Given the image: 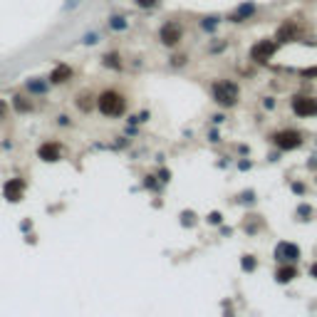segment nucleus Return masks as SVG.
I'll return each mask as SVG.
<instances>
[{
    "label": "nucleus",
    "mask_w": 317,
    "mask_h": 317,
    "mask_svg": "<svg viewBox=\"0 0 317 317\" xmlns=\"http://www.w3.org/2000/svg\"><path fill=\"white\" fill-rule=\"evenodd\" d=\"M307 168H317V156H310V161H307Z\"/></svg>",
    "instance_id": "obj_28"
},
{
    "label": "nucleus",
    "mask_w": 317,
    "mask_h": 317,
    "mask_svg": "<svg viewBox=\"0 0 317 317\" xmlns=\"http://www.w3.org/2000/svg\"><path fill=\"white\" fill-rule=\"evenodd\" d=\"M258 13V5L253 3V0H248V3H241L233 13H230V22H245V20H250L253 15Z\"/></svg>",
    "instance_id": "obj_10"
},
{
    "label": "nucleus",
    "mask_w": 317,
    "mask_h": 317,
    "mask_svg": "<svg viewBox=\"0 0 317 317\" xmlns=\"http://www.w3.org/2000/svg\"><path fill=\"white\" fill-rule=\"evenodd\" d=\"M290 109L300 119H315L317 117V97L315 94H293Z\"/></svg>",
    "instance_id": "obj_3"
},
{
    "label": "nucleus",
    "mask_w": 317,
    "mask_h": 317,
    "mask_svg": "<svg viewBox=\"0 0 317 317\" xmlns=\"http://www.w3.org/2000/svg\"><path fill=\"white\" fill-rule=\"evenodd\" d=\"M38 154H40V159H45V161H57L62 156V149H60V144H55V141H47V144L40 147Z\"/></svg>",
    "instance_id": "obj_12"
},
{
    "label": "nucleus",
    "mask_w": 317,
    "mask_h": 317,
    "mask_svg": "<svg viewBox=\"0 0 317 317\" xmlns=\"http://www.w3.org/2000/svg\"><path fill=\"white\" fill-rule=\"evenodd\" d=\"M238 201L241 204H255V191H243L241 196H238Z\"/></svg>",
    "instance_id": "obj_17"
},
{
    "label": "nucleus",
    "mask_w": 317,
    "mask_h": 317,
    "mask_svg": "<svg viewBox=\"0 0 317 317\" xmlns=\"http://www.w3.org/2000/svg\"><path fill=\"white\" fill-rule=\"evenodd\" d=\"M70 77H72V70H70L67 65H60V67H55V70H52L50 79H52V82L57 84V82H67Z\"/></svg>",
    "instance_id": "obj_13"
},
{
    "label": "nucleus",
    "mask_w": 317,
    "mask_h": 317,
    "mask_svg": "<svg viewBox=\"0 0 317 317\" xmlns=\"http://www.w3.org/2000/svg\"><path fill=\"white\" fill-rule=\"evenodd\" d=\"M97 107L104 117H119L127 109V102H124V94H119L117 90H107L97 97Z\"/></svg>",
    "instance_id": "obj_1"
},
{
    "label": "nucleus",
    "mask_w": 317,
    "mask_h": 317,
    "mask_svg": "<svg viewBox=\"0 0 317 317\" xmlns=\"http://www.w3.org/2000/svg\"><path fill=\"white\" fill-rule=\"evenodd\" d=\"M15 107H18L20 112H27V109H30V102H27L25 97H15Z\"/></svg>",
    "instance_id": "obj_19"
},
{
    "label": "nucleus",
    "mask_w": 317,
    "mask_h": 317,
    "mask_svg": "<svg viewBox=\"0 0 317 317\" xmlns=\"http://www.w3.org/2000/svg\"><path fill=\"white\" fill-rule=\"evenodd\" d=\"M3 193H5L8 201H20L22 193H25V184H22L20 179H10V181L5 184V188H3Z\"/></svg>",
    "instance_id": "obj_11"
},
{
    "label": "nucleus",
    "mask_w": 317,
    "mask_h": 317,
    "mask_svg": "<svg viewBox=\"0 0 317 317\" xmlns=\"http://www.w3.org/2000/svg\"><path fill=\"white\" fill-rule=\"evenodd\" d=\"M107 65H109V67H119V65H122V57L107 55Z\"/></svg>",
    "instance_id": "obj_20"
},
{
    "label": "nucleus",
    "mask_w": 317,
    "mask_h": 317,
    "mask_svg": "<svg viewBox=\"0 0 317 317\" xmlns=\"http://www.w3.org/2000/svg\"><path fill=\"white\" fill-rule=\"evenodd\" d=\"M278 50H280L278 40L275 38H263L250 47V60H253L255 65H268L273 57L278 55Z\"/></svg>",
    "instance_id": "obj_4"
},
{
    "label": "nucleus",
    "mask_w": 317,
    "mask_h": 317,
    "mask_svg": "<svg viewBox=\"0 0 317 317\" xmlns=\"http://www.w3.org/2000/svg\"><path fill=\"white\" fill-rule=\"evenodd\" d=\"M300 270L295 263H280L278 270H275V282L278 285H290L293 280H298Z\"/></svg>",
    "instance_id": "obj_9"
},
{
    "label": "nucleus",
    "mask_w": 317,
    "mask_h": 317,
    "mask_svg": "<svg viewBox=\"0 0 317 317\" xmlns=\"http://www.w3.org/2000/svg\"><path fill=\"white\" fill-rule=\"evenodd\" d=\"M315 181H317V176H315Z\"/></svg>",
    "instance_id": "obj_29"
},
{
    "label": "nucleus",
    "mask_w": 317,
    "mask_h": 317,
    "mask_svg": "<svg viewBox=\"0 0 317 317\" xmlns=\"http://www.w3.org/2000/svg\"><path fill=\"white\" fill-rule=\"evenodd\" d=\"M263 107H265V109H273V107H275V99H273V97H265V99H263Z\"/></svg>",
    "instance_id": "obj_23"
},
{
    "label": "nucleus",
    "mask_w": 317,
    "mask_h": 317,
    "mask_svg": "<svg viewBox=\"0 0 317 317\" xmlns=\"http://www.w3.org/2000/svg\"><path fill=\"white\" fill-rule=\"evenodd\" d=\"M159 38H161V42H164L166 47H176V45L181 42V38H184V30H181L176 22H166V25L161 27Z\"/></svg>",
    "instance_id": "obj_8"
},
{
    "label": "nucleus",
    "mask_w": 317,
    "mask_h": 317,
    "mask_svg": "<svg viewBox=\"0 0 317 317\" xmlns=\"http://www.w3.org/2000/svg\"><path fill=\"white\" fill-rule=\"evenodd\" d=\"M295 216H298L300 221H312V216H315V208L310 204H300L295 208Z\"/></svg>",
    "instance_id": "obj_14"
},
{
    "label": "nucleus",
    "mask_w": 317,
    "mask_h": 317,
    "mask_svg": "<svg viewBox=\"0 0 317 317\" xmlns=\"http://www.w3.org/2000/svg\"><path fill=\"white\" fill-rule=\"evenodd\" d=\"M302 33H305L302 22H298V20H285V22L278 27V33H275V40H278L280 45L298 42V40H302Z\"/></svg>",
    "instance_id": "obj_6"
},
{
    "label": "nucleus",
    "mask_w": 317,
    "mask_h": 317,
    "mask_svg": "<svg viewBox=\"0 0 317 317\" xmlns=\"http://www.w3.org/2000/svg\"><path fill=\"white\" fill-rule=\"evenodd\" d=\"M310 278H315V280H317V261L310 265Z\"/></svg>",
    "instance_id": "obj_26"
},
{
    "label": "nucleus",
    "mask_w": 317,
    "mask_h": 317,
    "mask_svg": "<svg viewBox=\"0 0 317 317\" xmlns=\"http://www.w3.org/2000/svg\"><path fill=\"white\" fill-rule=\"evenodd\" d=\"M216 25H218V18H206L204 20V27H206V30H213Z\"/></svg>",
    "instance_id": "obj_21"
},
{
    "label": "nucleus",
    "mask_w": 317,
    "mask_h": 317,
    "mask_svg": "<svg viewBox=\"0 0 317 317\" xmlns=\"http://www.w3.org/2000/svg\"><path fill=\"white\" fill-rule=\"evenodd\" d=\"M5 114H8V104L0 99V119H5Z\"/></svg>",
    "instance_id": "obj_24"
},
{
    "label": "nucleus",
    "mask_w": 317,
    "mask_h": 317,
    "mask_svg": "<svg viewBox=\"0 0 317 317\" xmlns=\"http://www.w3.org/2000/svg\"><path fill=\"white\" fill-rule=\"evenodd\" d=\"M208 221H211V223H221V213H211Z\"/></svg>",
    "instance_id": "obj_25"
},
{
    "label": "nucleus",
    "mask_w": 317,
    "mask_h": 317,
    "mask_svg": "<svg viewBox=\"0 0 317 317\" xmlns=\"http://www.w3.org/2000/svg\"><path fill=\"white\" fill-rule=\"evenodd\" d=\"M300 77H302V79H317V65L315 67H305V70H300Z\"/></svg>",
    "instance_id": "obj_16"
},
{
    "label": "nucleus",
    "mask_w": 317,
    "mask_h": 317,
    "mask_svg": "<svg viewBox=\"0 0 317 317\" xmlns=\"http://www.w3.org/2000/svg\"><path fill=\"white\" fill-rule=\"evenodd\" d=\"M290 188H293V193H298V196H305V193H307V186H305L302 181H293Z\"/></svg>",
    "instance_id": "obj_18"
},
{
    "label": "nucleus",
    "mask_w": 317,
    "mask_h": 317,
    "mask_svg": "<svg viewBox=\"0 0 317 317\" xmlns=\"http://www.w3.org/2000/svg\"><path fill=\"white\" fill-rule=\"evenodd\" d=\"M241 268L245 270V273H253V270L258 268V258H255V255H243V258H241Z\"/></svg>",
    "instance_id": "obj_15"
},
{
    "label": "nucleus",
    "mask_w": 317,
    "mask_h": 317,
    "mask_svg": "<svg viewBox=\"0 0 317 317\" xmlns=\"http://www.w3.org/2000/svg\"><path fill=\"white\" fill-rule=\"evenodd\" d=\"M270 141L278 151H298L305 144V134L298 129H280L270 136Z\"/></svg>",
    "instance_id": "obj_2"
},
{
    "label": "nucleus",
    "mask_w": 317,
    "mask_h": 317,
    "mask_svg": "<svg viewBox=\"0 0 317 317\" xmlns=\"http://www.w3.org/2000/svg\"><path fill=\"white\" fill-rule=\"evenodd\" d=\"M112 27H124V20H122V18H114L112 20Z\"/></svg>",
    "instance_id": "obj_27"
},
{
    "label": "nucleus",
    "mask_w": 317,
    "mask_h": 317,
    "mask_svg": "<svg viewBox=\"0 0 317 317\" xmlns=\"http://www.w3.org/2000/svg\"><path fill=\"white\" fill-rule=\"evenodd\" d=\"M275 261L278 263H298L302 258V250H300L298 243H290V241H280L275 245Z\"/></svg>",
    "instance_id": "obj_7"
},
{
    "label": "nucleus",
    "mask_w": 317,
    "mask_h": 317,
    "mask_svg": "<svg viewBox=\"0 0 317 317\" xmlns=\"http://www.w3.org/2000/svg\"><path fill=\"white\" fill-rule=\"evenodd\" d=\"M139 8H151V5H156V0H134Z\"/></svg>",
    "instance_id": "obj_22"
},
{
    "label": "nucleus",
    "mask_w": 317,
    "mask_h": 317,
    "mask_svg": "<svg viewBox=\"0 0 317 317\" xmlns=\"http://www.w3.org/2000/svg\"><path fill=\"white\" fill-rule=\"evenodd\" d=\"M238 97H241V90H238V84L230 82V79H218V82L213 84V99H216L221 107H233V104L238 102Z\"/></svg>",
    "instance_id": "obj_5"
}]
</instances>
